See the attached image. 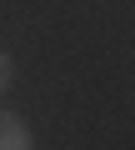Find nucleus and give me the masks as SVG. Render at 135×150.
<instances>
[{"label": "nucleus", "mask_w": 135, "mask_h": 150, "mask_svg": "<svg viewBox=\"0 0 135 150\" xmlns=\"http://www.w3.org/2000/svg\"><path fill=\"white\" fill-rule=\"evenodd\" d=\"M30 145H35L30 125H25L15 110H0V150H30Z\"/></svg>", "instance_id": "1"}, {"label": "nucleus", "mask_w": 135, "mask_h": 150, "mask_svg": "<svg viewBox=\"0 0 135 150\" xmlns=\"http://www.w3.org/2000/svg\"><path fill=\"white\" fill-rule=\"evenodd\" d=\"M10 85H15V60H10V50H0V95Z\"/></svg>", "instance_id": "2"}]
</instances>
